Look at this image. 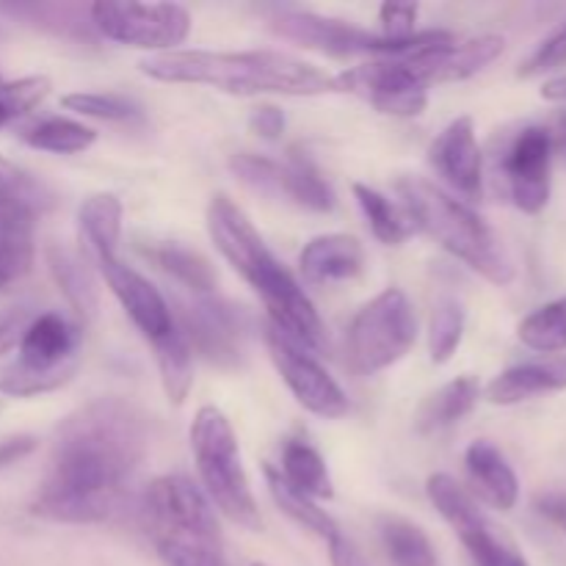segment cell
<instances>
[{
	"instance_id": "cell-1",
	"label": "cell",
	"mask_w": 566,
	"mask_h": 566,
	"mask_svg": "<svg viewBox=\"0 0 566 566\" xmlns=\"http://www.w3.org/2000/svg\"><path fill=\"white\" fill-rule=\"evenodd\" d=\"M153 448V418L136 401L103 396L55 429L50 470L31 512L50 523L97 525L125 512Z\"/></svg>"
},
{
	"instance_id": "cell-2",
	"label": "cell",
	"mask_w": 566,
	"mask_h": 566,
	"mask_svg": "<svg viewBox=\"0 0 566 566\" xmlns=\"http://www.w3.org/2000/svg\"><path fill=\"white\" fill-rule=\"evenodd\" d=\"M208 232L227 263L258 291L271 315V324L307 352H324L326 329L304 287L274 258L249 216L227 193H216L208 205Z\"/></svg>"
},
{
	"instance_id": "cell-3",
	"label": "cell",
	"mask_w": 566,
	"mask_h": 566,
	"mask_svg": "<svg viewBox=\"0 0 566 566\" xmlns=\"http://www.w3.org/2000/svg\"><path fill=\"white\" fill-rule=\"evenodd\" d=\"M144 75L164 83H193L238 97L285 94L313 97L332 92V77L318 66L274 50L219 53V50H171L144 59Z\"/></svg>"
},
{
	"instance_id": "cell-4",
	"label": "cell",
	"mask_w": 566,
	"mask_h": 566,
	"mask_svg": "<svg viewBox=\"0 0 566 566\" xmlns=\"http://www.w3.org/2000/svg\"><path fill=\"white\" fill-rule=\"evenodd\" d=\"M398 193L412 224L434 238L446 252L495 285H509L514 280V260L475 210L423 177H401Z\"/></svg>"
},
{
	"instance_id": "cell-5",
	"label": "cell",
	"mask_w": 566,
	"mask_h": 566,
	"mask_svg": "<svg viewBox=\"0 0 566 566\" xmlns=\"http://www.w3.org/2000/svg\"><path fill=\"white\" fill-rule=\"evenodd\" d=\"M191 451L208 501L241 528H263L258 501H254L249 475L243 470L241 446H238L232 423L219 407L208 403L197 412L191 423Z\"/></svg>"
},
{
	"instance_id": "cell-6",
	"label": "cell",
	"mask_w": 566,
	"mask_h": 566,
	"mask_svg": "<svg viewBox=\"0 0 566 566\" xmlns=\"http://www.w3.org/2000/svg\"><path fill=\"white\" fill-rule=\"evenodd\" d=\"M271 28L282 39L298 42L302 48L318 50L326 55H370V59H409L418 50L448 42L451 31H418L409 39H387L370 33L337 17H321L313 11L280 9L271 17Z\"/></svg>"
},
{
	"instance_id": "cell-7",
	"label": "cell",
	"mask_w": 566,
	"mask_h": 566,
	"mask_svg": "<svg viewBox=\"0 0 566 566\" xmlns=\"http://www.w3.org/2000/svg\"><path fill=\"white\" fill-rule=\"evenodd\" d=\"M418 318L412 302L398 287H387L370 298L348 326V368L359 376H374L379 370L401 363L415 346Z\"/></svg>"
},
{
	"instance_id": "cell-8",
	"label": "cell",
	"mask_w": 566,
	"mask_h": 566,
	"mask_svg": "<svg viewBox=\"0 0 566 566\" xmlns=\"http://www.w3.org/2000/svg\"><path fill=\"white\" fill-rule=\"evenodd\" d=\"M92 25L125 48L171 53L191 33V14L180 3H116L103 0L88 9Z\"/></svg>"
},
{
	"instance_id": "cell-9",
	"label": "cell",
	"mask_w": 566,
	"mask_h": 566,
	"mask_svg": "<svg viewBox=\"0 0 566 566\" xmlns=\"http://www.w3.org/2000/svg\"><path fill=\"white\" fill-rule=\"evenodd\" d=\"M426 495L468 547L475 566H528L517 547L490 523V517L481 512L473 495L457 479L434 473L426 481Z\"/></svg>"
},
{
	"instance_id": "cell-10",
	"label": "cell",
	"mask_w": 566,
	"mask_h": 566,
	"mask_svg": "<svg viewBox=\"0 0 566 566\" xmlns=\"http://www.w3.org/2000/svg\"><path fill=\"white\" fill-rule=\"evenodd\" d=\"M332 92L365 99L390 116H420L429 105V86L401 59H370L332 77Z\"/></svg>"
},
{
	"instance_id": "cell-11",
	"label": "cell",
	"mask_w": 566,
	"mask_h": 566,
	"mask_svg": "<svg viewBox=\"0 0 566 566\" xmlns=\"http://www.w3.org/2000/svg\"><path fill=\"white\" fill-rule=\"evenodd\" d=\"M265 346H269L271 359H274L276 370H280L287 390L296 396V401L302 403L307 412L326 420H337L343 418V415H348L352 407H348L346 392H343V387L332 379L329 370L315 359L313 352L298 346L296 340H291V337L282 329H276L274 324H269V329H265Z\"/></svg>"
},
{
	"instance_id": "cell-12",
	"label": "cell",
	"mask_w": 566,
	"mask_h": 566,
	"mask_svg": "<svg viewBox=\"0 0 566 566\" xmlns=\"http://www.w3.org/2000/svg\"><path fill=\"white\" fill-rule=\"evenodd\" d=\"M191 352L221 368H235L243 354V321L230 302L216 293L182 298L175 315Z\"/></svg>"
},
{
	"instance_id": "cell-13",
	"label": "cell",
	"mask_w": 566,
	"mask_h": 566,
	"mask_svg": "<svg viewBox=\"0 0 566 566\" xmlns=\"http://www.w3.org/2000/svg\"><path fill=\"white\" fill-rule=\"evenodd\" d=\"M503 177L509 197L523 213L536 216L547 208L553 188L551 127L528 125L512 138L503 155Z\"/></svg>"
},
{
	"instance_id": "cell-14",
	"label": "cell",
	"mask_w": 566,
	"mask_h": 566,
	"mask_svg": "<svg viewBox=\"0 0 566 566\" xmlns=\"http://www.w3.org/2000/svg\"><path fill=\"white\" fill-rule=\"evenodd\" d=\"M503 50H506V39L497 33H484V36L464 39V42L451 36L448 42L431 44L401 61L426 86H434V83H457L479 75L492 61L501 59Z\"/></svg>"
},
{
	"instance_id": "cell-15",
	"label": "cell",
	"mask_w": 566,
	"mask_h": 566,
	"mask_svg": "<svg viewBox=\"0 0 566 566\" xmlns=\"http://www.w3.org/2000/svg\"><path fill=\"white\" fill-rule=\"evenodd\" d=\"M97 265L99 271H103L108 287L114 291V296L119 298L122 310L130 315V321L136 324V329L147 337L149 346L175 329L177 324L169 302H166L164 293H160L147 276L122 263L119 254H116V258L97 260Z\"/></svg>"
},
{
	"instance_id": "cell-16",
	"label": "cell",
	"mask_w": 566,
	"mask_h": 566,
	"mask_svg": "<svg viewBox=\"0 0 566 566\" xmlns=\"http://www.w3.org/2000/svg\"><path fill=\"white\" fill-rule=\"evenodd\" d=\"M429 164L453 191L479 199L484 191V158H481L475 122L470 116L453 119L429 147Z\"/></svg>"
},
{
	"instance_id": "cell-17",
	"label": "cell",
	"mask_w": 566,
	"mask_h": 566,
	"mask_svg": "<svg viewBox=\"0 0 566 566\" xmlns=\"http://www.w3.org/2000/svg\"><path fill=\"white\" fill-rule=\"evenodd\" d=\"M77 335L75 326L59 313H42L28 321L25 332L20 337V357L17 363L22 368H31L36 374H59V370L77 368Z\"/></svg>"
},
{
	"instance_id": "cell-18",
	"label": "cell",
	"mask_w": 566,
	"mask_h": 566,
	"mask_svg": "<svg viewBox=\"0 0 566 566\" xmlns=\"http://www.w3.org/2000/svg\"><path fill=\"white\" fill-rule=\"evenodd\" d=\"M298 265H302L304 280L313 282V285L354 280L365 265L363 243L354 235H343V232L318 235L302 249Z\"/></svg>"
},
{
	"instance_id": "cell-19",
	"label": "cell",
	"mask_w": 566,
	"mask_h": 566,
	"mask_svg": "<svg viewBox=\"0 0 566 566\" xmlns=\"http://www.w3.org/2000/svg\"><path fill=\"white\" fill-rule=\"evenodd\" d=\"M566 390V357L534 359L503 370L486 387V398L497 407H512L545 392Z\"/></svg>"
},
{
	"instance_id": "cell-20",
	"label": "cell",
	"mask_w": 566,
	"mask_h": 566,
	"mask_svg": "<svg viewBox=\"0 0 566 566\" xmlns=\"http://www.w3.org/2000/svg\"><path fill=\"white\" fill-rule=\"evenodd\" d=\"M464 468H468L473 490L492 509L509 512V509L517 506L520 481L512 464H509V459L501 453V448L486 440H475L468 448V453H464Z\"/></svg>"
},
{
	"instance_id": "cell-21",
	"label": "cell",
	"mask_w": 566,
	"mask_h": 566,
	"mask_svg": "<svg viewBox=\"0 0 566 566\" xmlns=\"http://www.w3.org/2000/svg\"><path fill=\"white\" fill-rule=\"evenodd\" d=\"M276 193H285L287 199L315 213H329L337 205L335 191L315 160L298 147L287 153L285 164H276Z\"/></svg>"
},
{
	"instance_id": "cell-22",
	"label": "cell",
	"mask_w": 566,
	"mask_h": 566,
	"mask_svg": "<svg viewBox=\"0 0 566 566\" xmlns=\"http://www.w3.org/2000/svg\"><path fill=\"white\" fill-rule=\"evenodd\" d=\"M166 566H230L221 531L147 528Z\"/></svg>"
},
{
	"instance_id": "cell-23",
	"label": "cell",
	"mask_w": 566,
	"mask_h": 566,
	"mask_svg": "<svg viewBox=\"0 0 566 566\" xmlns=\"http://www.w3.org/2000/svg\"><path fill=\"white\" fill-rule=\"evenodd\" d=\"M48 265L55 285H59V291L64 293L70 307L77 313V318L83 321L97 318L99 287L86 260H83L77 252H72V249L61 247V243H53V247H48Z\"/></svg>"
},
{
	"instance_id": "cell-24",
	"label": "cell",
	"mask_w": 566,
	"mask_h": 566,
	"mask_svg": "<svg viewBox=\"0 0 566 566\" xmlns=\"http://www.w3.org/2000/svg\"><path fill=\"white\" fill-rule=\"evenodd\" d=\"M142 254L149 263H155V269L164 271L169 280H175L177 285L191 291L193 296L216 293V282L219 280H216L213 265L197 249L182 247V243L175 241H153L147 247H142Z\"/></svg>"
},
{
	"instance_id": "cell-25",
	"label": "cell",
	"mask_w": 566,
	"mask_h": 566,
	"mask_svg": "<svg viewBox=\"0 0 566 566\" xmlns=\"http://www.w3.org/2000/svg\"><path fill=\"white\" fill-rule=\"evenodd\" d=\"M479 398V379L475 376H459V379L442 385L434 396L426 398L423 407L418 409V418H415V429H418V434H437V431L451 429V426H457L459 420L473 412Z\"/></svg>"
},
{
	"instance_id": "cell-26",
	"label": "cell",
	"mask_w": 566,
	"mask_h": 566,
	"mask_svg": "<svg viewBox=\"0 0 566 566\" xmlns=\"http://www.w3.org/2000/svg\"><path fill=\"white\" fill-rule=\"evenodd\" d=\"M77 221L94 258H116L122 241V202L114 193H92L83 199Z\"/></svg>"
},
{
	"instance_id": "cell-27",
	"label": "cell",
	"mask_w": 566,
	"mask_h": 566,
	"mask_svg": "<svg viewBox=\"0 0 566 566\" xmlns=\"http://www.w3.org/2000/svg\"><path fill=\"white\" fill-rule=\"evenodd\" d=\"M263 475H265V484H269V492H271V497H274V503L287 514V517L293 520V523L302 525L304 531H313L315 536H321V539H326V542H329L332 536L340 534V528H337L335 520L326 514V509H321L313 497L302 495L296 486L287 484L285 475L280 473V468H276V464L265 462Z\"/></svg>"
},
{
	"instance_id": "cell-28",
	"label": "cell",
	"mask_w": 566,
	"mask_h": 566,
	"mask_svg": "<svg viewBox=\"0 0 566 566\" xmlns=\"http://www.w3.org/2000/svg\"><path fill=\"white\" fill-rule=\"evenodd\" d=\"M379 536L392 566H440L426 531L401 514H381Z\"/></svg>"
},
{
	"instance_id": "cell-29",
	"label": "cell",
	"mask_w": 566,
	"mask_h": 566,
	"mask_svg": "<svg viewBox=\"0 0 566 566\" xmlns=\"http://www.w3.org/2000/svg\"><path fill=\"white\" fill-rule=\"evenodd\" d=\"M280 473L291 486H296L302 495L313 497V501H329L335 495L332 486L329 468H326L324 457L315 451L310 442L291 440L282 451V468Z\"/></svg>"
},
{
	"instance_id": "cell-30",
	"label": "cell",
	"mask_w": 566,
	"mask_h": 566,
	"mask_svg": "<svg viewBox=\"0 0 566 566\" xmlns=\"http://www.w3.org/2000/svg\"><path fill=\"white\" fill-rule=\"evenodd\" d=\"M354 199H357L370 232H374L381 243H387V247H401L403 241H409V235L415 232V224L412 219H409L407 210L398 208V205L390 202L385 193L365 186V182H354Z\"/></svg>"
},
{
	"instance_id": "cell-31",
	"label": "cell",
	"mask_w": 566,
	"mask_h": 566,
	"mask_svg": "<svg viewBox=\"0 0 566 566\" xmlns=\"http://www.w3.org/2000/svg\"><path fill=\"white\" fill-rule=\"evenodd\" d=\"M153 348H155V359H158L160 381H164L166 396H169L171 403H177V407H180V403L188 398V392H191V385H193L191 346H188V340H186V335L180 332V326H175L169 335L160 337V340H155Z\"/></svg>"
},
{
	"instance_id": "cell-32",
	"label": "cell",
	"mask_w": 566,
	"mask_h": 566,
	"mask_svg": "<svg viewBox=\"0 0 566 566\" xmlns=\"http://www.w3.org/2000/svg\"><path fill=\"white\" fill-rule=\"evenodd\" d=\"M22 142L33 149H42V153L77 155L86 153L97 142V133L83 122L66 119V116H48V119H39L36 125L25 127Z\"/></svg>"
},
{
	"instance_id": "cell-33",
	"label": "cell",
	"mask_w": 566,
	"mask_h": 566,
	"mask_svg": "<svg viewBox=\"0 0 566 566\" xmlns=\"http://www.w3.org/2000/svg\"><path fill=\"white\" fill-rule=\"evenodd\" d=\"M517 335L520 340L528 348H534V352H566V296L534 310L528 318H523Z\"/></svg>"
},
{
	"instance_id": "cell-34",
	"label": "cell",
	"mask_w": 566,
	"mask_h": 566,
	"mask_svg": "<svg viewBox=\"0 0 566 566\" xmlns=\"http://www.w3.org/2000/svg\"><path fill=\"white\" fill-rule=\"evenodd\" d=\"M462 337H464L462 302L453 296L440 298L434 307V313H431V324H429L431 363L434 365L451 363V357L457 354V348L462 346Z\"/></svg>"
},
{
	"instance_id": "cell-35",
	"label": "cell",
	"mask_w": 566,
	"mask_h": 566,
	"mask_svg": "<svg viewBox=\"0 0 566 566\" xmlns=\"http://www.w3.org/2000/svg\"><path fill=\"white\" fill-rule=\"evenodd\" d=\"M50 94V77L28 75L17 81H0V130L20 116L31 114Z\"/></svg>"
},
{
	"instance_id": "cell-36",
	"label": "cell",
	"mask_w": 566,
	"mask_h": 566,
	"mask_svg": "<svg viewBox=\"0 0 566 566\" xmlns=\"http://www.w3.org/2000/svg\"><path fill=\"white\" fill-rule=\"evenodd\" d=\"M61 105L66 111H75L81 116H94V119L105 122H130L142 116L133 99L122 97V94H105V92H75L61 97Z\"/></svg>"
},
{
	"instance_id": "cell-37",
	"label": "cell",
	"mask_w": 566,
	"mask_h": 566,
	"mask_svg": "<svg viewBox=\"0 0 566 566\" xmlns=\"http://www.w3.org/2000/svg\"><path fill=\"white\" fill-rule=\"evenodd\" d=\"M75 370H59V374H36L31 368H22L20 363H11L0 370V392L11 398H33L53 392L72 379Z\"/></svg>"
},
{
	"instance_id": "cell-38",
	"label": "cell",
	"mask_w": 566,
	"mask_h": 566,
	"mask_svg": "<svg viewBox=\"0 0 566 566\" xmlns=\"http://www.w3.org/2000/svg\"><path fill=\"white\" fill-rule=\"evenodd\" d=\"M558 66H566V25L558 28L553 36H547L528 59L520 66V77H536L545 75V72L558 70Z\"/></svg>"
},
{
	"instance_id": "cell-39",
	"label": "cell",
	"mask_w": 566,
	"mask_h": 566,
	"mask_svg": "<svg viewBox=\"0 0 566 566\" xmlns=\"http://www.w3.org/2000/svg\"><path fill=\"white\" fill-rule=\"evenodd\" d=\"M420 9L415 3H385L379 9L381 36L387 39H409L415 36V22H418Z\"/></svg>"
},
{
	"instance_id": "cell-40",
	"label": "cell",
	"mask_w": 566,
	"mask_h": 566,
	"mask_svg": "<svg viewBox=\"0 0 566 566\" xmlns=\"http://www.w3.org/2000/svg\"><path fill=\"white\" fill-rule=\"evenodd\" d=\"M249 127L260 138H265V142H276L282 136V130H285V114L276 105H260L249 116Z\"/></svg>"
},
{
	"instance_id": "cell-41",
	"label": "cell",
	"mask_w": 566,
	"mask_h": 566,
	"mask_svg": "<svg viewBox=\"0 0 566 566\" xmlns=\"http://www.w3.org/2000/svg\"><path fill=\"white\" fill-rule=\"evenodd\" d=\"M25 326H28V313L22 307L0 313V354L9 352L11 346H17V343H20Z\"/></svg>"
},
{
	"instance_id": "cell-42",
	"label": "cell",
	"mask_w": 566,
	"mask_h": 566,
	"mask_svg": "<svg viewBox=\"0 0 566 566\" xmlns=\"http://www.w3.org/2000/svg\"><path fill=\"white\" fill-rule=\"evenodd\" d=\"M329 562L332 566H370L368 558L359 553V547L343 534L332 536L329 539Z\"/></svg>"
},
{
	"instance_id": "cell-43",
	"label": "cell",
	"mask_w": 566,
	"mask_h": 566,
	"mask_svg": "<svg viewBox=\"0 0 566 566\" xmlns=\"http://www.w3.org/2000/svg\"><path fill=\"white\" fill-rule=\"evenodd\" d=\"M33 448H36V440H33V437H11V440L0 442V468L20 462V459L28 457Z\"/></svg>"
},
{
	"instance_id": "cell-44",
	"label": "cell",
	"mask_w": 566,
	"mask_h": 566,
	"mask_svg": "<svg viewBox=\"0 0 566 566\" xmlns=\"http://www.w3.org/2000/svg\"><path fill=\"white\" fill-rule=\"evenodd\" d=\"M539 514H545L547 520H553L556 525H566V492H551V495H542L536 503Z\"/></svg>"
},
{
	"instance_id": "cell-45",
	"label": "cell",
	"mask_w": 566,
	"mask_h": 566,
	"mask_svg": "<svg viewBox=\"0 0 566 566\" xmlns=\"http://www.w3.org/2000/svg\"><path fill=\"white\" fill-rule=\"evenodd\" d=\"M542 97L551 99V103H564L566 105V75L553 77L542 86Z\"/></svg>"
},
{
	"instance_id": "cell-46",
	"label": "cell",
	"mask_w": 566,
	"mask_h": 566,
	"mask_svg": "<svg viewBox=\"0 0 566 566\" xmlns=\"http://www.w3.org/2000/svg\"><path fill=\"white\" fill-rule=\"evenodd\" d=\"M551 138H553V153L564 155L566 158V114L558 116L556 127L551 130Z\"/></svg>"
},
{
	"instance_id": "cell-47",
	"label": "cell",
	"mask_w": 566,
	"mask_h": 566,
	"mask_svg": "<svg viewBox=\"0 0 566 566\" xmlns=\"http://www.w3.org/2000/svg\"><path fill=\"white\" fill-rule=\"evenodd\" d=\"M252 566H269V564H260V562H258V564H252Z\"/></svg>"
},
{
	"instance_id": "cell-48",
	"label": "cell",
	"mask_w": 566,
	"mask_h": 566,
	"mask_svg": "<svg viewBox=\"0 0 566 566\" xmlns=\"http://www.w3.org/2000/svg\"><path fill=\"white\" fill-rule=\"evenodd\" d=\"M564 531H566V525H564Z\"/></svg>"
}]
</instances>
